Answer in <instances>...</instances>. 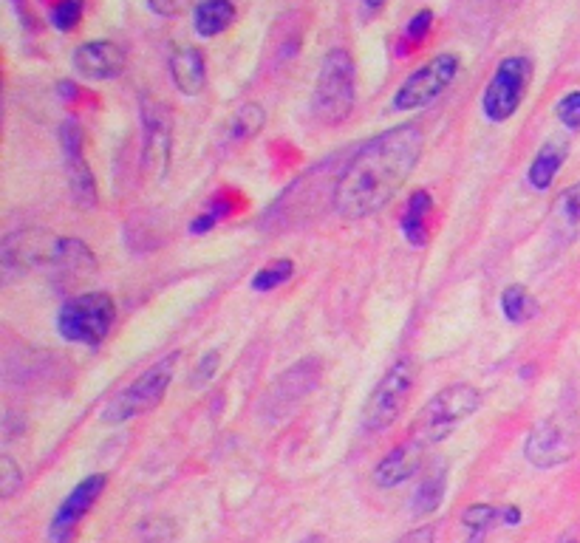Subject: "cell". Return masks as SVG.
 <instances>
[{
	"instance_id": "1",
	"label": "cell",
	"mask_w": 580,
	"mask_h": 543,
	"mask_svg": "<svg viewBox=\"0 0 580 543\" xmlns=\"http://www.w3.org/2000/svg\"><path fill=\"white\" fill-rule=\"evenodd\" d=\"M422 142V128L414 122L394 125L368 139L337 179L334 210L348 221L380 213L411 179L422 156Z\"/></svg>"
},
{
	"instance_id": "2",
	"label": "cell",
	"mask_w": 580,
	"mask_h": 543,
	"mask_svg": "<svg viewBox=\"0 0 580 543\" xmlns=\"http://www.w3.org/2000/svg\"><path fill=\"white\" fill-rule=\"evenodd\" d=\"M357 97V68L346 49H332L317 71L312 108L323 125H340L354 111Z\"/></svg>"
},
{
	"instance_id": "3",
	"label": "cell",
	"mask_w": 580,
	"mask_h": 543,
	"mask_svg": "<svg viewBox=\"0 0 580 543\" xmlns=\"http://www.w3.org/2000/svg\"><path fill=\"white\" fill-rule=\"evenodd\" d=\"M479 408L481 394L473 385H467V382L448 385V388H442L439 394L433 396L431 402L422 408V413L416 416L414 436L419 442H425V445H439L462 422H467L470 416H476Z\"/></svg>"
},
{
	"instance_id": "4",
	"label": "cell",
	"mask_w": 580,
	"mask_h": 543,
	"mask_svg": "<svg viewBox=\"0 0 580 543\" xmlns=\"http://www.w3.org/2000/svg\"><path fill=\"white\" fill-rule=\"evenodd\" d=\"M416 377H419V368H416V362L411 357H402V360L394 362L365 399L363 413H360L363 428L371 430V433L391 428L411 402Z\"/></svg>"
},
{
	"instance_id": "5",
	"label": "cell",
	"mask_w": 580,
	"mask_h": 543,
	"mask_svg": "<svg viewBox=\"0 0 580 543\" xmlns=\"http://www.w3.org/2000/svg\"><path fill=\"white\" fill-rule=\"evenodd\" d=\"M116 320L114 297L105 292H85L63 303L57 317V331L68 343L77 346H100L111 334Z\"/></svg>"
},
{
	"instance_id": "6",
	"label": "cell",
	"mask_w": 580,
	"mask_h": 543,
	"mask_svg": "<svg viewBox=\"0 0 580 543\" xmlns=\"http://www.w3.org/2000/svg\"><path fill=\"white\" fill-rule=\"evenodd\" d=\"M179 360H182V354L173 351V354H167L165 360L150 365L142 377L133 379L131 385H128V388L105 408L102 422H108V425H122V422H128L133 416H142V413L159 408L162 399L167 396V391H170V382H173V374H176Z\"/></svg>"
},
{
	"instance_id": "7",
	"label": "cell",
	"mask_w": 580,
	"mask_h": 543,
	"mask_svg": "<svg viewBox=\"0 0 580 543\" xmlns=\"http://www.w3.org/2000/svg\"><path fill=\"white\" fill-rule=\"evenodd\" d=\"M532 80V60L530 57H504L498 63L496 74L490 77V83L484 88L481 97V111L490 122H507L513 119L515 111L521 108V102L527 97V88Z\"/></svg>"
},
{
	"instance_id": "8",
	"label": "cell",
	"mask_w": 580,
	"mask_h": 543,
	"mask_svg": "<svg viewBox=\"0 0 580 543\" xmlns=\"http://www.w3.org/2000/svg\"><path fill=\"white\" fill-rule=\"evenodd\" d=\"M462 60L459 54H436L433 60H428L425 66H419L414 74H408V80L399 85V91L394 94V108L397 111H419L428 108L431 102L442 97L450 85L456 83L459 77Z\"/></svg>"
},
{
	"instance_id": "9",
	"label": "cell",
	"mask_w": 580,
	"mask_h": 543,
	"mask_svg": "<svg viewBox=\"0 0 580 543\" xmlns=\"http://www.w3.org/2000/svg\"><path fill=\"white\" fill-rule=\"evenodd\" d=\"M139 114H142V165L148 170L150 179L162 181L170 170V150H173V116L162 99H153L142 94L139 99Z\"/></svg>"
},
{
	"instance_id": "10",
	"label": "cell",
	"mask_w": 580,
	"mask_h": 543,
	"mask_svg": "<svg viewBox=\"0 0 580 543\" xmlns=\"http://www.w3.org/2000/svg\"><path fill=\"white\" fill-rule=\"evenodd\" d=\"M60 148H63V159H66V176L68 190L74 201L83 210H94L97 207V179L91 173V167L83 156V128L77 119H66L60 125Z\"/></svg>"
},
{
	"instance_id": "11",
	"label": "cell",
	"mask_w": 580,
	"mask_h": 543,
	"mask_svg": "<svg viewBox=\"0 0 580 543\" xmlns=\"http://www.w3.org/2000/svg\"><path fill=\"white\" fill-rule=\"evenodd\" d=\"M105 484H108V476L94 473V476L83 478V481L66 495V501L60 504V510L54 512V521H51L49 527L51 543H74L80 521L85 518V512L97 504V498H100L102 490H105Z\"/></svg>"
},
{
	"instance_id": "12",
	"label": "cell",
	"mask_w": 580,
	"mask_h": 543,
	"mask_svg": "<svg viewBox=\"0 0 580 543\" xmlns=\"http://www.w3.org/2000/svg\"><path fill=\"white\" fill-rule=\"evenodd\" d=\"M575 456V439L558 419H544L527 433L524 442V459L538 470L561 467Z\"/></svg>"
},
{
	"instance_id": "13",
	"label": "cell",
	"mask_w": 580,
	"mask_h": 543,
	"mask_svg": "<svg viewBox=\"0 0 580 543\" xmlns=\"http://www.w3.org/2000/svg\"><path fill=\"white\" fill-rule=\"evenodd\" d=\"M54 249H57V238L37 230H20L3 238L0 261H3L6 272H26L32 266L51 264Z\"/></svg>"
},
{
	"instance_id": "14",
	"label": "cell",
	"mask_w": 580,
	"mask_h": 543,
	"mask_svg": "<svg viewBox=\"0 0 580 543\" xmlns=\"http://www.w3.org/2000/svg\"><path fill=\"white\" fill-rule=\"evenodd\" d=\"M71 63H74V71L85 77V80H94V83H102V80H114L125 71V51L122 46H116L114 40H88V43H80L74 54H71Z\"/></svg>"
},
{
	"instance_id": "15",
	"label": "cell",
	"mask_w": 580,
	"mask_h": 543,
	"mask_svg": "<svg viewBox=\"0 0 580 543\" xmlns=\"http://www.w3.org/2000/svg\"><path fill=\"white\" fill-rule=\"evenodd\" d=\"M425 447H428L425 442H419L416 436H411L408 442H402L391 453H385L380 464L374 467L377 487L391 490V487L405 484L408 478H414L419 473V467H422V461H425Z\"/></svg>"
},
{
	"instance_id": "16",
	"label": "cell",
	"mask_w": 580,
	"mask_h": 543,
	"mask_svg": "<svg viewBox=\"0 0 580 543\" xmlns=\"http://www.w3.org/2000/svg\"><path fill=\"white\" fill-rule=\"evenodd\" d=\"M320 382V360H300L295 368H289L272 388V399L275 408L289 411L295 408L306 394H312Z\"/></svg>"
},
{
	"instance_id": "17",
	"label": "cell",
	"mask_w": 580,
	"mask_h": 543,
	"mask_svg": "<svg viewBox=\"0 0 580 543\" xmlns=\"http://www.w3.org/2000/svg\"><path fill=\"white\" fill-rule=\"evenodd\" d=\"M170 77L173 85L182 91L184 97H196L204 91L207 83V63H204V54L193 46H182V49L173 51L170 57Z\"/></svg>"
},
{
	"instance_id": "18",
	"label": "cell",
	"mask_w": 580,
	"mask_h": 543,
	"mask_svg": "<svg viewBox=\"0 0 580 543\" xmlns=\"http://www.w3.org/2000/svg\"><path fill=\"white\" fill-rule=\"evenodd\" d=\"M51 269H57V275H74V278H88L97 272V258L94 252L85 247L80 238H57V249L51 258Z\"/></svg>"
},
{
	"instance_id": "19",
	"label": "cell",
	"mask_w": 580,
	"mask_h": 543,
	"mask_svg": "<svg viewBox=\"0 0 580 543\" xmlns=\"http://www.w3.org/2000/svg\"><path fill=\"white\" fill-rule=\"evenodd\" d=\"M549 227L558 235V241H578L580 238V181L566 187L561 196L555 198Z\"/></svg>"
},
{
	"instance_id": "20",
	"label": "cell",
	"mask_w": 580,
	"mask_h": 543,
	"mask_svg": "<svg viewBox=\"0 0 580 543\" xmlns=\"http://www.w3.org/2000/svg\"><path fill=\"white\" fill-rule=\"evenodd\" d=\"M566 153H569L566 139H549L547 145L535 153L530 170H527V181L532 184V190H547L555 176L561 173Z\"/></svg>"
},
{
	"instance_id": "21",
	"label": "cell",
	"mask_w": 580,
	"mask_h": 543,
	"mask_svg": "<svg viewBox=\"0 0 580 543\" xmlns=\"http://www.w3.org/2000/svg\"><path fill=\"white\" fill-rule=\"evenodd\" d=\"M433 210V196L428 190H414L408 207L402 213V235L411 247L422 249L428 244V215Z\"/></svg>"
},
{
	"instance_id": "22",
	"label": "cell",
	"mask_w": 580,
	"mask_h": 543,
	"mask_svg": "<svg viewBox=\"0 0 580 543\" xmlns=\"http://www.w3.org/2000/svg\"><path fill=\"white\" fill-rule=\"evenodd\" d=\"M235 3L232 0H199L193 12V29L199 37H218L235 23Z\"/></svg>"
},
{
	"instance_id": "23",
	"label": "cell",
	"mask_w": 580,
	"mask_h": 543,
	"mask_svg": "<svg viewBox=\"0 0 580 543\" xmlns=\"http://www.w3.org/2000/svg\"><path fill=\"white\" fill-rule=\"evenodd\" d=\"M445 490H448V470H445V464H439V467L431 470L428 476L422 478V484L416 487L414 498H411V510H414V515H419V518L433 515V512L442 507Z\"/></svg>"
},
{
	"instance_id": "24",
	"label": "cell",
	"mask_w": 580,
	"mask_h": 543,
	"mask_svg": "<svg viewBox=\"0 0 580 543\" xmlns=\"http://www.w3.org/2000/svg\"><path fill=\"white\" fill-rule=\"evenodd\" d=\"M501 312L504 317L510 320V323H527L532 320L535 314H538V306H535V300L527 292V286H521V283H513V286H507L504 292H501Z\"/></svg>"
},
{
	"instance_id": "25",
	"label": "cell",
	"mask_w": 580,
	"mask_h": 543,
	"mask_svg": "<svg viewBox=\"0 0 580 543\" xmlns=\"http://www.w3.org/2000/svg\"><path fill=\"white\" fill-rule=\"evenodd\" d=\"M501 521V510L493 504H470L462 512V524L467 529V543H481L487 529Z\"/></svg>"
},
{
	"instance_id": "26",
	"label": "cell",
	"mask_w": 580,
	"mask_h": 543,
	"mask_svg": "<svg viewBox=\"0 0 580 543\" xmlns=\"http://www.w3.org/2000/svg\"><path fill=\"white\" fill-rule=\"evenodd\" d=\"M266 114L261 105H255V102H249L244 108H238V114L232 116V125H230V139L232 142H249V139H255L261 128H264Z\"/></svg>"
},
{
	"instance_id": "27",
	"label": "cell",
	"mask_w": 580,
	"mask_h": 543,
	"mask_svg": "<svg viewBox=\"0 0 580 543\" xmlns=\"http://www.w3.org/2000/svg\"><path fill=\"white\" fill-rule=\"evenodd\" d=\"M292 275H295V264L289 258H278V261H272V264H266L264 269L255 272L252 289L255 292H272V289L283 286L286 280H292Z\"/></svg>"
},
{
	"instance_id": "28",
	"label": "cell",
	"mask_w": 580,
	"mask_h": 543,
	"mask_svg": "<svg viewBox=\"0 0 580 543\" xmlns=\"http://www.w3.org/2000/svg\"><path fill=\"white\" fill-rule=\"evenodd\" d=\"M85 3L83 0H60L54 9H51V26L57 32H74L83 20Z\"/></svg>"
},
{
	"instance_id": "29",
	"label": "cell",
	"mask_w": 580,
	"mask_h": 543,
	"mask_svg": "<svg viewBox=\"0 0 580 543\" xmlns=\"http://www.w3.org/2000/svg\"><path fill=\"white\" fill-rule=\"evenodd\" d=\"M227 201H221V198H213L210 204H207V210L199 215V218H193L190 221V235H207L210 230H216V224L227 215Z\"/></svg>"
},
{
	"instance_id": "30",
	"label": "cell",
	"mask_w": 580,
	"mask_h": 543,
	"mask_svg": "<svg viewBox=\"0 0 580 543\" xmlns=\"http://www.w3.org/2000/svg\"><path fill=\"white\" fill-rule=\"evenodd\" d=\"M20 487H23L20 467L12 461V456H0V495L9 501V498H15Z\"/></svg>"
},
{
	"instance_id": "31",
	"label": "cell",
	"mask_w": 580,
	"mask_h": 543,
	"mask_svg": "<svg viewBox=\"0 0 580 543\" xmlns=\"http://www.w3.org/2000/svg\"><path fill=\"white\" fill-rule=\"evenodd\" d=\"M431 29H433V12L431 9H419V12L408 20V26H405V40L419 46V43H425V37L431 34Z\"/></svg>"
},
{
	"instance_id": "32",
	"label": "cell",
	"mask_w": 580,
	"mask_h": 543,
	"mask_svg": "<svg viewBox=\"0 0 580 543\" xmlns=\"http://www.w3.org/2000/svg\"><path fill=\"white\" fill-rule=\"evenodd\" d=\"M555 114H558V119L564 122L569 131H580V91H572V94L561 97Z\"/></svg>"
},
{
	"instance_id": "33",
	"label": "cell",
	"mask_w": 580,
	"mask_h": 543,
	"mask_svg": "<svg viewBox=\"0 0 580 543\" xmlns=\"http://www.w3.org/2000/svg\"><path fill=\"white\" fill-rule=\"evenodd\" d=\"M218 360H221V354H218L216 348H213V351H207V354L199 360V365H196V371H193V377H190V385H193V388L207 385V382L213 379V374H216Z\"/></svg>"
},
{
	"instance_id": "34",
	"label": "cell",
	"mask_w": 580,
	"mask_h": 543,
	"mask_svg": "<svg viewBox=\"0 0 580 543\" xmlns=\"http://www.w3.org/2000/svg\"><path fill=\"white\" fill-rule=\"evenodd\" d=\"M150 12H156V15L162 17H176L182 15L184 9L190 6V0H148Z\"/></svg>"
},
{
	"instance_id": "35",
	"label": "cell",
	"mask_w": 580,
	"mask_h": 543,
	"mask_svg": "<svg viewBox=\"0 0 580 543\" xmlns=\"http://www.w3.org/2000/svg\"><path fill=\"white\" fill-rule=\"evenodd\" d=\"M433 541H436V527H433V524H425V527L408 532L399 543H433Z\"/></svg>"
},
{
	"instance_id": "36",
	"label": "cell",
	"mask_w": 580,
	"mask_h": 543,
	"mask_svg": "<svg viewBox=\"0 0 580 543\" xmlns=\"http://www.w3.org/2000/svg\"><path fill=\"white\" fill-rule=\"evenodd\" d=\"M501 524H507V527H518L521 524V510L518 507H501Z\"/></svg>"
},
{
	"instance_id": "37",
	"label": "cell",
	"mask_w": 580,
	"mask_h": 543,
	"mask_svg": "<svg viewBox=\"0 0 580 543\" xmlns=\"http://www.w3.org/2000/svg\"><path fill=\"white\" fill-rule=\"evenodd\" d=\"M388 0H363V12L365 17H374L377 12H382V6H385Z\"/></svg>"
},
{
	"instance_id": "38",
	"label": "cell",
	"mask_w": 580,
	"mask_h": 543,
	"mask_svg": "<svg viewBox=\"0 0 580 543\" xmlns=\"http://www.w3.org/2000/svg\"><path fill=\"white\" fill-rule=\"evenodd\" d=\"M60 99H77V85L60 83Z\"/></svg>"
},
{
	"instance_id": "39",
	"label": "cell",
	"mask_w": 580,
	"mask_h": 543,
	"mask_svg": "<svg viewBox=\"0 0 580 543\" xmlns=\"http://www.w3.org/2000/svg\"><path fill=\"white\" fill-rule=\"evenodd\" d=\"M558 543H580V541H578V538H572V535H564V538H561Z\"/></svg>"
}]
</instances>
